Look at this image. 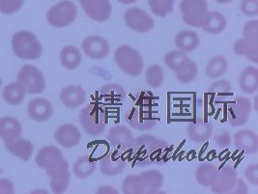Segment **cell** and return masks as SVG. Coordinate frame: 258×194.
I'll return each instance as SVG.
<instances>
[{
	"instance_id": "cell-16",
	"label": "cell",
	"mask_w": 258,
	"mask_h": 194,
	"mask_svg": "<svg viewBox=\"0 0 258 194\" xmlns=\"http://www.w3.org/2000/svg\"><path fill=\"white\" fill-rule=\"evenodd\" d=\"M127 161L118 155L117 151H109L99 163L100 170L107 177H114L124 171Z\"/></svg>"
},
{
	"instance_id": "cell-47",
	"label": "cell",
	"mask_w": 258,
	"mask_h": 194,
	"mask_svg": "<svg viewBox=\"0 0 258 194\" xmlns=\"http://www.w3.org/2000/svg\"><path fill=\"white\" fill-rule=\"evenodd\" d=\"M14 192V183L8 179H0V193L12 194Z\"/></svg>"
},
{
	"instance_id": "cell-5",
	"label": "cell",
	"mask_w": 258,
	"mask_h": 194,
	"mask_svg": "<svg viewBox=\"0 0 258 194\" xmlns=\"http://www.w3.org/2000/svg\"><path fill=\"white\" fill-rule=\"evenodd\" d=\"M114 60L118 68L131 77L142 74L144 62L141 53L134 47L124 45L118 46L114 51Z\"/></svg>"
},
{
	"instance_id": "cell-32",
	"label": "cell",
	"mask_w": 258,
	"mask_h": 194,
	"mask_svg": "<svg viewBox=\"0 0 258 194\" xmlns=\"http://www.w3.org/2000/svg\"><path fill=\"white\" fill-rule=\"evenodd\" d=\"M217 172H218V168L214 163L209 161L202 162L200 163V166L196 171L197 182L202 186L210 187L215 181Z\"/></svg>"
},
{
	"instance_id": "cell-25",
	"label": "cell",
	"mask_w": 258,
	"mask_h": 194,
	"mask_svg": "<svg viewBox=\"0 0 258 194\" xmlns=\"http://www.w3.org/2000/svg\"><path fill=\"white\" fill-rule=\"evenodd\" d=\"M199 34L191 30H183L175 37V46L185 53H190L200 46Z\"/></svg>"
},
{
	"instance_id": "cell-29",
	"label": "cell",
	"mask_w": 258,
	"mask_h": 194,
	"mask_svg": "<svg viewBox=\"0 0 258 194\" xmlns=\"http://www.w3.org/2000/svg\"><path fill=\"white\" fill-rule=\"evenodd\" d=\"M240 88L246 94H253L258 89V70L255 67L244 69L239 78Z\"/></svg>"
},
{
	"instance_id": "cell-26",
	"label": "cell",
	"mask_w": 258,
	"mask_h": 194,
	"mask_svg": "<svg viewBox=\"0 0 258 194\" xmlns=\"http://www.w3.org/2000/svg\"><path fill=\"white\" fill-rule=\"evenodd\" d=\"M5 147L12 155L25 161L29 160L31 158L34 149L29 140L21 137L12 142L5 143Z\"/></svg>"
},
{
	"instance_id": "cell-50",
	"label": "cell",
	"mask_w": 258,
	"mask_h": 194,
	"mask_svg": "<svg viewBox=\"0 0 258 194\" xmlns=\"http://www.w3.org/2000/svg\"><path fill=\"white\" fill-rule=\"evenodd\" d=\"M121 4L123 5H130V4H133L135 2H137L138 0H118Z\"/></svg>"
},
{
	"instance_id": "cell-23",
	"label": "cell",
	"mask_w": 258,
	"mask_h": 194,
	"mask_svg": "<svg viewBox=\"0 0 258 194\" xmlns=\"http://www.w3.org/2000/svg\"><path fill=\"white\" fill-rule=\"evenodd\" d=\"M64 159L62 152L55 146H45L37 153L36 163L42 169H49Z\"/></svg>"
},
{
	"instance_id": "cell-13",
	"label": "cell",
	"mask_w": 258,
	"mask_h": 194,
	"mask_svg": "<svg viewBox=\"0 0 258 194\" xmlns=\"http://www.w3.org/2000/svg\"><path fill=\"white\" fill-rule=\"evenodd\" d=\"M83 11L95 22L105 23L112 13L109 0H79Z\"/></svg>"
},
{
	"instance_id": "cell-10",
	"label": "cell",
	"mask_w": 258,
	"mask_h": 194,
	"mask_svg": "<svg viewBox=\"0 0 258 194\" xmlns=\"http://www.w3.org/2000/svg\"><path fill=\"white\" fill-rule=\"evenodd\" d=\"M124 22L130 29L138 33L149 32L155 26L152 17L138 7L130 8L125 12Z\"/></svg>"
},
{
	"instance_id": "cell-41",
	"label": "cell",
	"mask_w": 258,
	"mask_h": 194,
	"mask_svg": "<svg viewBox=\"0 0 258 194\" xmlns=\"http://www.w3.org/2000/svg\"><path fill=\"white\" fill-rule=\"evenodd\" d=\"M149 6L155 16L164 18L173 11L174 0H149Z\"/></svg>"
},
{
	"instance_id": "cell-48",
	"label": "cell",
	"mask_w": 258,
	"mask_h": 194,
	"mask_svg": "<svg viewBox=\"0 0 258 194\" xmlns=\"http://www.w3.org/2000/svg\"><path fill=\"white\" fill-rule=\"evenodd\" d=\"M247 192H248V190H247V186H246V183L242 179L238 178L234 188L230 191V193L246 194Z\"/></svg>"
},
{
	"instance_id": "cell-2",
	"label": "cell",
	"mask_w": 258,
	"mask_h": 194,
	"mask_svg": "<svg viewBox=\"0 0 258 194\" xmlns=\"http://www.w3.org/2000/svg\"><path fill=\"white\" fill-rule=\"evenodd\" d=\"M133 159L140 167L161 164L168 158L167 142L151 135H143L134 139Z\"/></svg>"
},
{
	"instance_id": "cell-27",
	"label": "cell",
	"mask_w": 258,
	"mask_h": 194,
	"mask_svg": "<svg viewBox=\"0 0 258 194\" xmlns=\"http://www.w3.org/2000/svg\"><path fill=\"white\" fill-rule=\"evenodd\" d=\"M233 51L239 56H245L247 60L258 63V42H252L247 39H240L233 45Z\"/></svg>"
},
{
	"instance_id": "cell-11",
	"label": "cell",
	"mask_w": 258,
	"mask_h": 194,
	"mask_svg": "<svg viewBox=\"0 0 258 194\" xmlns=\"http://www.w3.org/2000/svg\"><path fill=\"white\" fill-rule=\"evenodd\" d=\"M47 176L50 179V187L55 194L64 193L70 183L69 163L66 160H61L56 165L47 169Z\"/></svg>"
},
{
	"instance_id": "cell-22",
	"label": "cell",
	"mask_w": 258,
	"mask_h": 194,
	"mask_svg": "<svg viewBox=\"0 0 258 194\" xmlns=\"http://www.w3.org/2000/svg\"><path fill=\"white\" fill-rule=\"evenodd\" d=\"M23 126L19 120L14 117L5 116L0 118V138L5 142H12L20 138Z\"/></svg>"
},
{
	"instance_id": "cell-46",
	"label": "cell",
	"mask_w": 258,
	"mask_h": 194,
	"mask_svg": "<svg viewBox=\"0 0 258 194\" xmlns=\"http://www.w3.org/2000/svg\"><path fill=\"white\" fill-rule=\"evenodd\" d=\"M245 176H246V180L251 184L258 185L257 164H249L248 166H246Z\"/></svg>"
},
{
	"instance_id": "cell-44",
	"label": "cell",
	"mask_w": 258,
	"mask_h": 194,
	"mask_svg": "<svg viewBox=\"0 0 258 194\" xmlns=\"http://www.w3.org/2000/svg\"><path fill=\"white\" fill-rule=\"evenodd\" d=\"M244 38L252 42H258V22L256 20L249 21L244 27Z\"/></svg>"
},
{
	"instance_id": "cell-45",
	"label": "cell",
	"mask_w": 258,
	"mask_h": 194,
	"mask_svg": "<svg viewBox=\"0 0 258 194\" xmlns=\"http://www.w3.org/2000/svg\"><path fill=\"white\" fill-rule=\"evenodd\" d=\"M214 140L216 142V144L222 149L228 148L231 143H232V140H231V137H230V134L226 131H223L221 133H218L215 137H214Z\"/></svg>"
},
{
	"instance_id": "cell-15",
	"label": "cell",
	"mask_w": 258,
	"mask_h": 194,
	"mask_svg": "<svg viewBox=\"0 0 258 194\" xmlns=\"http://www.w3.org/2000/svg\"><path fill=\"white\" fill-rule=\"evenodd\" d=\"M82 47L84 54L94 60L104 59L108 55L110 50L106 39L96 35L85 38L82 42Z\"/></svg>"
},
{
	"instance_id": "cell-21",
	"label": "cell",
	"mask_w": 258,
	"mask_h": 194,
	"mask_svg": "<svg viewBox=\"0 0 258 194\" xmlns=\"http://www.w3.org/2000/svg\"><path fill=\"white\" fill-rule=\"evenodd\" d=\"M125 89L115 83H107L100 88V101L106 105H118L126 100Z\"/></svg>"
},
{
	"instance_id": "cell-7",
	"label": "cell",
	"mask_w": 258,
	"mask_h": 194,
	"mask_svg": "<svg viewBox=\"0 0 258 194\" xmlns=\"http://www.w3.org/2000/svg\"><path fill=\"white\" fill-rule=\"evenodd\" d=\"M78 16V8L70 0L60 1L47 13V21L52 27L63 28L74 23Z\"/></svg>"
},
{
	"instance_id": "cell-9",
	"label": "cell",
	"mask_w": 258,
	"mask_h": 194,
	"mask_svg": "<svg viewBox=\"0 0 258 194\" xmlns=\"http://www.w3.org/2000/svg\"><path fill=\"white\" fill-rule=\"evenodd\" d=\"M251 102L245 97H237L227 106V119L232 126H242L248 122Z\"/></svg>"
},
{
	"instance_id": "cell-24",
	"label": "cell",
	"mask_w": 258,
	"mask_h": 194,
	"mask_svg": "<svg viewBox=\"0 0 258 194\" xmlns=\"http://www.w3.org/2000/svg\"><path fill=\"white\" fill-rule=\"evenodd\" d=\"M60 100L66 107L77 108L86 101V93L82 86L69 85L62 89L60 93Z\"/></svg>"
},
{
	"instance_id": "cell-31",
	"label": "cell",
	"mask_w": 258,
	"mask_h": 194,
	"mask_svg": "<svg viewBox=\"0 0 258 194\" xmlns=\"http://www.w3.org/2000/svg\"><path fill=\"white\" fill-rule=\"evenodd\" d=\"M226 23V19L223 14L218 11H209L207 20L201 28L208 34L218 35L225 29Z\"/></svg>"
},
{
	"instance_id": "cell-36",
	"label": "cell",
	"mask_w": 258,
	"mask_h": 194,
	"mask_svg": "<svg viewBox=\"0 0 258 194\" xmlns=\"http://www.w3.org/2000/svg\"><path fill=\"white\" fill-rule=\"evenodd\" d=\"M199 74V66L192 60L188 59L186 63L175 72L176 79L182 84H188L197 79Z\"/></svg>"
},
{
	"instance_id": "cell-8",
	"label": "cell",
	"mask_w": 258,
	"mask_h": 194,
	"mask_svg": "<svg viewBox=\"0 0 258 194\" xmlns=\"http://www.w3.org/2000/svg\"><path fill=\"white\" fill-rule=\"evenodd\" d=\"M17 80L25 93L41 94L45 91L46 81L44 75L33 65H25L21 69Z\"/></svg>"
},
{
	"instance_id": "cell-40",
	"label": "cell",
	"mask_w": 258,
	"mask_h": 194,
	"mask_svg": "<svg viewBox=\"0 0 258 194\" xmlns=\"http://www.w3.org/2000/svg\"><path fill=\"white\" fill-rule=\"evenodd\" d=\"M146 83L152 88H159L164 84V71L160 65H152L145 73Z\"/></svg>"
},
{
	"instance_id": "cell-12",
	"label": "cell",
	"mask_w": 258,
	"mask_h": 194,
	"mask_svg": "<svg viewBox=\"0 0 258 194\" xmlns=\"http://www.w3.org/2000/svg\"><path fill=\"white\" fill-rule=\"evenodd\" d=\"M238 176L234 167L226 164L221 169H218L215 181L212 184V192L216 194L230 193L237 183Z\"/></svg>"
},
{
	"instance_id": "cell-17",
	"label": "cell",
	"mask_w": 258,
	"mask_h": 194,
	"mask_svg": "<svg viewBox=\"0 0 258 194\" xmlns=\"http://www.w3.org/2000/svg\"><path fill=\"white\" fill-rule=\"evenodd\" d=\"M54 138L62 147L73 148L81 143L82 134L78 126L73 124H65L56 130Z\"/></svg>"
},
{
	"instance_id": "cell-49",
	"label": "cell",
	"mask_w": 258,
	"mask_h": 194,
	"mask_svg": "<svg viewBox=\"0 0 258 194\" xmlns=\"http://www.w3.org/2000/svg\"><path fill=\"white\" fill-rule=\"evenodd\" d=\"M97 193L98 194H103V193H117V191L113 188V187H111V186H108V185H104V186H100L99 187V189H98V191H97Z\"/></svg>"
},
{
	"instance_id": "cell-14",
	"label": "cell",
	"mask_w": 258,
	"mask_h": 194,
	"mask_svg": "<svg viewBox=\"0 0 258 194\" xmlns=\"http://www.w3.org/2000/svg\"><path fill=\"white\" fill-rule=\"evenodd\" d=\"M134 139L133 133L124 125L112 126L107 134L109 145L119 152H126L131 150L133 147Z\"/></svg>"
},
{
	"instance_id": "cell-3",
	"label": "cell",
	"mask_w": 258,
	"mask_h": 194,
	"mask_svg": "<svg viewBox=\"0 0 258 194\" xmlns=\"http://www.w3.org/2000/svg\"><path fill=\"white\" fill-rule=\"evenodd\" d=\"M80 123L86 134L91 137H99L105 133L107 125L106 110L100 104L90 103L82 108Z\"/></svg>"
},
{
	"instance_id": "cell-52",
	"label": "cell",
	"mask_w": 258,
	"mask_h": 194,
	"mask_svg": "<svg viewBox=\"0 0 258 194\" xmlns=\"http://www.w3.org/2000/svg\"><path fill=\"white\" fill-rule=\"evenodd\" d=\"M0 86H1V80H0Z\"/></svg>"
},
{
	"instance_id": "cell-4",
	"label": "cell",
	"mask_w": 258,
	"mask_h": 194,
	"mask_svg": "<svg viewBox=\"0 0 258 194\" xmlns=\"http://www.w3.org/2000/svg\"><path fill=\"white\" fill-rule=\"evenodd\" d=\"M14 53L25 60H36L43 53V47L35 35L23 30L14 35L12 39Z\"/></svg>"
},
{
	"instance_id": "cell-34",
	"label": "cell",
	"mask_w": 258,
	"mask_h": 194,
	"mask_svg": "<svg viewBox=\"0 0 258 194\" xmlns=\"http://www.w3.org/2000/svg\"><path fill=\"white\" fill-rule=\"evenodd\" d=\"M97 161L88 156H83L74 164V174L79 179H87L97 169Z\"/></svg>"
},
{
	"instance_id": "cell-42",
	"label": "cell",
	"mask_w": 258,
	"mask_h": 194,
	"mask_svg": "<svg viewBox=\"0 0 258 194\" xmlns=\"http://www.w3.org/2000/svg\"><path fill=\"white\" fill-rule=\"evenodd\" d=\"M25 0H0V12L3 15H14L19 11Z\"/></svg>"
},
{
	"instance_id": "cell-51",
	"label": "cell",
	"mask_w": 258,
	"mask_h": 194,
	"mask_svg": "<svg viewBox=\"0 0 258 194\" xmlns=\"http://www.w3.org/2000/svg\"><path fill=\"white\" fill-rule=\"evenodd\" d=\"M215 1L218 2V3H220V4H228V3L232 2L233 0H215Z\"/></svg>"
},
{
	"instance_id": "cell-6",
	"label": "cell",
	"mask_w": 258,
	"mask_h": 194,
	"mask_svg": "<svg viewBox=\"0 0 258 194\" xmlns=\"http://www.w3.org/2000/svg\"><path fill=\"white\" fill-rule=\"evenodd\" d=\"M183 21L192 27H202L209 10L207 0H181L179 5Z\"/></svg>"
},
{
	"instance_id": "cell-20",
	"label": "cell",
	"mask_w": 258,
	"mask_h": 194,
	"mask_svg": "<svg viewBox=\"0 0 258 194\" xmlns=\"http://www.w3.org/2000/svg\"><path fill=\"white\" fill-rule=\"evenodd\" d=\"M27 113L36 122H46L53 114V107L47 99L36 98L28 104Z\"/></svg>"
},
{
	"instance_id": "cell-39",
	"label": "cell",
	"mask_w": 258,
	"mask_h": 194,
	"mask_svg": "<svg viewBox=\"0 0 258 194\" xmlns=\"http://www.w3.org/2000/svg\"><path fill=\"white\" fill-rule=\"evenodd\" d=\"M189 59L187 53L181 51V50H172L165 54L164 56V63L165 65L173 72H177L181 68L186 61Z\"/></svg>"
},
{
	"instance_id": "cell-33",
	"label": "cell",
	"mask_w": 258,
	"mask_h": 194,
	"mask_svg": "<svg viewBox=\"0 0 258 194\" xmlns=\"http://www.w3.org/2000/svg\"><path fill=\"white\" fill-rule=\"evenodd\" d=\"M144 182L145 192L144 194L158 193L164 183V177L158 170H148L140 174Z\"/></svg>"
},
{
	"instance_id": "cell-38",
	"label": "cell",
	"mask_w": 258,
	"mask_h": 194,
	"mask_svg": "<svg viewBox=\"0 0 258 194\" xmlns=\"http://www.w3.org/2000/svg\"><path fill=\"white\" fill-rule=\"evenodd\" d=\"M122 190L125 194H144L145 185L141 175L127 176L122 183Z\"/></svg>"
},
{
	"instance_id": "cell-28",
	"label": "cell",
	"mask_w": 258,
	"mask_h": 194,
	"mask_svg": "<svg viewBox=\"0 0 258 194\" xmlns=\"http://www.w3.org/2000/svg\"><path fill=\"white\" fill-rule=\"evenodd\" d=\"M208 94L211 96L214 103H224L233 96L231 83L225 80L216 81L209 87Z\"/></svg>"
},
{
	"instance_id": "cell-37",
	"label": "cell",
	"mask_w": 258,
	"mask_h": 194,
	"mask_svg": "<svg viewBox=\"0 0 258 194\" xmlns=\"http://www.w3.org/2000/svg\"><path fill=\"white\" fill-rule=\"evenodd\" d=\"M3 98L10 105H19L24 102L25 92L19 83H11L3 90Z\"/></svg>"
},
{
	"instance_id": "cell-18",
	"label": "cell",
	"mask_w": 258,
	"mask_h": 194,
	"mask_svg": "<svg viewBox=\"0 0 258 194\" xmlns=\"http://www.w3.org/2000/svg\"><path fill=\"white\" fill-rule=\"evenodd\" d=\"M233 145L247 155H254L258 151V137L250 130H240L233 136Z\"/></svg>"
},
{
	"instance_id": "cell-1",
	"label": "cell",
	"mask_w": 258,
	"mask_h": 194,
	"mask_svg": "<svg viewBox=\"0 0 258 194\" xmlns=\"http://www.w3.org/2000/svg\"><path fill=\"white\" fill-rule=\"evenodd\" d=\"M151 93L139 92L129 101L124 111V120L137 131H150L158 123L154 110V98Z\"/></svg>"
},
{
	"instance_id": "cell-30",
	"label": "cell",
	"mask_w": 258,
	"mask_h": 194,
	"mask_svg": "<svg viewBox=\"0 0 258 194\" xmlns=\"http://www.w3.org/2000/svg\"><path fill=\"white\" fill-rule=\"evenodd\" d=\"M60 61L64 68L70 71L76 70L82 64V53L77 46H65L60 52Z\"/></svg>"
},
{
	"instance_id": "cell-19",
	"label": "cell",
	"mask_w": 258,
	"mask_h": 194,
	"mask_svg": "<svg viewBox=\"0 0 258 194\" xmlns=\"http://www.w3.org/2000/svg\"><path fill=\"white\" fill-rule=\"evenodd\" d=\"M214 131L213 123L199 119L196 122H190L187 126L188 137L196 143H203L212 137Z\"/></svg>"
},
{
	"instance_id": "cell-43",
	"label": "cell",
	"mask_w": 258,
	"mask_h": 194,
	"mask_svg": "<svg viewBox=\"0 0 258 194\" xmlns=\"http://www.w3.org/2000/svg\"><path fill=\"white\" fill-rule=\"evenodd\" d=\"M240 10L246 17H256L258 15V0H241Z\"/></svg>"
},
{
	"instance_id": "cell-35",
	"label": "cell",
	"mask_w": 258,
	"mask_h": 194,
	"mask_svg": "<svg viewBox=\"0 0 258 194\" xmlns=\"http://www.w3.org/2000/svg\"><path fill=\"white\" fill-rule=\"evenodd\" d=\"M228 69V62L223 55L211 58L206 67V74L210 79H219L223 77Z\"/></svg>"
}]
</instances>
